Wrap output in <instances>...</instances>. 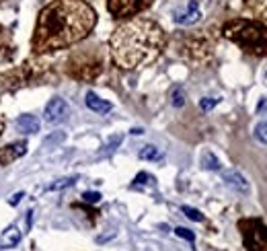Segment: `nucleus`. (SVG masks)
Here are the masks:
<instances>
[{"instance_id": "obj_22", "label": "nucleus", "mask_w": 267, "mask_h": 251, "mask_svg": "<svg viewBox=\"0 0 267 251\" xmlns=\"http://www.w3.org/2000/svg\"><path fill=\"white\" fill-rule=\"evenodd\" d=\"M216 105H218V99H212V97H203L201 101H199L201 111H210V109H214Z\"/></svg>"}, {"instance_id": "obj_23", "label": "nucleus", "mask_w": 267, "mask_h": 251, "mask_svg": "<svg viewBox=\"0 0 267 251\" xmlns=\"http://www.w3.org/2000/svg\"><path fill=\"white\" fill-rule=\"evenodd\" d=\"M175 235L181 237V239H185V241H191V243L195 241V235H193L189 229H183V227H177V229H175Z\"/></svg>"}, {"instance_id": "obj_24", "label": "nucleus", "mask_w": 267, "mask_h": 251, "mask_svg": "<svg viewBox=\"0 0 267 251\" xmlns=\"http://www.w3.org/2000/svg\"><path fill=\"white\" fill-rule=\"evenodd\" d=\"M82 198H84V202H88V204H97L101 200V193L99 191H86Z\"/></svg>"}, {"instance_id": "obj_20", "label": "nucleus", "mask_w": 267, "mask_h": 251, "mask_svg": "<svg viewBox=\"0 0 267 251\" xmlns=\"http://www.w3.org/2000/svg\"><path fill=\"white\" fill-rule=\"evenodd\" d=\"M255 136H257V140H261L263 144H267V122L257 124V128H255Z\"/></svg>"}, {"instance_id": "obj_29", "label": "nucleus", "mask_w": 267, "mask_h": 251, "mask_svg": "<svg viewBox=\"0 0 267 251\" xmlns=\"http://www.w3.org/2000/svg\"><path fill=\"white\" fill-rule=\"evenodd\" d=\"M265 87H267V74H265Z\"/></svg>"}, {"instance_id": "obj_21", "label": "nucleus", "mask_w": 267, "mask_h": 251, "mask_svg": "<svg viewBox=\"0 0 267 251\" xmlns=\"http://www.w3.org/2000/svg\"><path fill=\"white\" fill-rule=\"evenodd\" d=\"M171 101H173L175 107H183L185 105V93H183V89H175L173 91V99H171Z\"/></svg>"}, {"instance_id": "obj_6", "label": "nucleus", "mask_w": 267, "mask_h": 251, "mask_svg": "<svg viewBox=\"0 0 267 251\" xmlns=\"http://www.w3.org/2000/svg\"><path fill=\"white\" fill-rule=\"evenodd\" d=\"M68 114H70L68 103L64 101L62 97H53V99H49V103L43 109V120L47 124H60V122H64L68 118Z\"/></svg>"}, {"instance_id": "obj_4", "label": "nucleus", "mask_w": 267, "mask_h": 251, "mask_svg": "<svg viewBox=\"0 0 267 251\" xmlns=\"http://www.w3.org/2000/svg\"><path fill=\"white\" fill-rule=\"evenodd\" d=\"M247 251H267V225L259 218H245L239 222Z\"/></svg>"}, {"instance_id": "obj_26", "label": "nucleus", "mask_w": 267, "mask_h": 251, "mask_svg": "<svg viewBox=\"0 0 267 251\" xmlns=\"http://www.w3.org/2000/svg\"><path fill=\"white\" fill-rule=\"evenodd\" d=\"M21 198H23V191H19V193H15V196H13V200H11V204H13V206H17Z\"/></svg>"}, {"instance_id": "obj_2", "label": "nucleus", "mask_w": 267, "mask_h": 251, "mask_svg": "<svg viewBox=\"0 0 267 251\" xmlns=\"http://www.w3.org/2000/svg\"><path fill=\"white\" fill-rule=\"evenodd\" d=\"M113 62L124 70H136L152 64L165 47V31L150 19H132L120 25L111 35Z\"/></svg>"}, {"instance_id": "obj_14", "label": "nucleus", "mask_w": 267, "mask_h": 251, "mask_svg": "<svg viewBox=\"0 0 267 251\" xmlns=\"http://www.w3.org/2000/svg\"><path fill=\"white\" fill-rule=\"evenodd\" d=\"M247 7L255 17H259V21L267 25V0H247Z\"/></svg>"}, {"instance_id": "obj_11", "label": "nucleus", "mask_w": 267, "mask_h": 251, "mask_svg": "<svg viewBox=\"0 0 267 251\" xmlns=\"http://www.w3.org/2000/svg\"><path fill=\"white\" fill-rule=\"evenodd\" d=\"M15 126L23 134H35V132H39V120L35 116H29V114L19 116V120L15 122Z\"/></svg>"}, {"instance_id": "obj_1", "label": "nucleus", "mask_w": 267, "mask_h": 251, "mask_svg": "<svg viewBox=\"0 0 267 251\" xmlns=\"http://www.w3.org/2000/svg\"><path fill=\"white\" fill-rule=\"evenodd\" d=\"M95 23L97 13L84 0H53L37 17L31 45L37 54L70 47L82 41Z\"/></svg>"}, {"instance_id": "obj_19", "label": "nucleus", "mask_w": 267, "mask_h": 251, "mask_svg": "<svg viewBox=\"0 0 267 251\" xmlns=\"http://www.w3.org/2000/svg\"><path fill=\"white\" fill-rule=\"evenodd\" d=\"M152 183H154V177L150 173H138L134 179V185H152Z\"/></svg>"}, {"instance_id": "obj_30", "label": "nucleus", "mask_w": 267, "mask_h": 251, "mask_svg": "<svg viewBox=\"0 0 267 251\" xmlns=\"http://www.w3.org/2000/svg\"><path fill=\"white\" fill-rule=\"evenodd\" d=\"M0 3H3V0H0Z\"/></svg>"}, {"instance_id": "obj_7", "label": "nucleus", "mask_w": 267, "mask_h": 251, "mask_svg": "<svg viewBox=\"0 0 267 251\" xmlns=\"http://www.w3.org/2000/svg\"><path fill=\"white\" fill-rule=\"evenodd\" d=\"M185 49H187V56L193 60V62H203L210 58L212 54V43L207 39H201V37H191L185 41Z\"/></svg>"}, {"instance_id": "obj_10", "label": "nucleus", "mask_w": 267, "mask_h": 251, "mask_svg": "<svg viewBox=\"0 0 267 251\" xmlns=\"http://www.w3.org/2000/svg\"><path fill=\"white\" fill-rule=\"evenodd\" d=\"M86 107L91 109V111H95V114H101V116H105V114H109L111 109H113V105L109 103V101H105V99H101L97 93H93V91H88L86 93Z\"/></svg>"}, {"instance_id": "obj_5", "label": "nucleus", "mask_w": 267, "mask_h": 251, "mask_svg": "<svg viewBox=\"0 0 267 251\" xmlns=\"http://www.w3.org/2000/svg\"><path fill=\"white\" fill-rule=\"evenodd\" d=\"M150 5V0H107V9L115 19L136 17Z\"/></svg>"}, {"instance_id": "obj_27", "label": "nucleus", "mask_w": 267, "mask_h": 251, "mask_svg": "<svg viewBox=\"0 0 267 251\" xmlns=\"http://www.w3.org/2000/svg\"><path fill=\"white\" fill-rule=\"evenodd\" d=\"M5 132V118H3V111H0V136Z\"/></svg>"}, {"instance_id": "obj_12", "label": "nucleus", "mask_w": 267, "mask_h": 251, "mask_svg": "<svg viewBox=\"0 0 267 251\" xmlns=\"http://www.w3.org/2000/svg\"><path fill=\"white\" fill-rule=\"evenodd\" d=\"M19 241H21V231L15 225L9 227L3 235H0V247H3V249H13V247L19 245Z\"/></svg>"}, {"instance_id": "obj_18", "label": "nucleus", "mask_w": 267, "mask_h": 251, "mask_svg": "<svg viewBox=\"0 0 267 251\" xmlns=\"http://www.w3.org/2000/svg\"><path fill=\"white\" fill-rule=\"evenodd\" d=\"M183 210V214L189 218V220H195V222H203V214L199 212V210H195V208H189V206H183L181 208Z\"/></svg>"}, {"instance_id": "obj_16", "label": "nucleus", "mask_w": 267, "mask_h": 251, "mask_svg": "<svg viewBox=\"0 0 267 251\" xmlns=\"http://www.w3.org/2000/svg\"><path fill=\"white\" fill-rule=\"evenodd\" d=\"M201 165H203V169H210V171H218V169H220V161L214 157L212 153H203Z\"/></svg>"}, {"instance_id": "obj_17", "label": "nucleus", "mask_w": 267, "mask_h": 251, "mask_svg": "<svg viewBox=\"0 0 267 251\" xmlns=\"http://www.w3.org/2000/svg\"><path fill=\"white\" fill-rule=\"evenodd\" d=\"M78 177H62V179H56L53 183H49L47 185V189L49 191H56V189H64V187H70V185H74V181H76Z\"/></svg>"}, {"instance_id": "obj_13", "label": "nucleus", "mask_w": 267, "mask_h": 251, "mask_svg": "<svg viewBox=\"0 0 267 251\" xmlns=\"http://www.w3.org/2000/svg\"><path fill=\"white\" fill-rule=\"evenodd\" d=\"M224 181H226L228 185H232L234 189H239V191H249L247 179H245L241 173H236V171H226V173H224Z\"/></svg>"}, {"instance_id": "obj_9", "label": "nucleus", "mask_w": 267, "mask_h": 251, "mask_svg": "<svg viewBox=\"0 0 267 251\" xmlns=\"http://www.w3.org/2000/svg\"><path fill=\"white\" fill-rule=\"evenodd\" d=\"M199 19H201V13H199V7H197L195 0H191L185 11H177L175 13V23H179V25H193Z\"/></svg>"}, {"instance_id": "obj_25", "label": "nucleus", "mask_w": 267, "mask_h": 251, "mask_svg": "<svg viewBox=\"0 0 267 251\" xmlns=\"http://www.w3.org/2000/svg\"><path fill=\"white\" fill-rule=\"evenodd\" d=\"M62 140H64V132H56V134H51V136L45 140V144L49 146L51 142H62Z\"/></svg>"}, {"instance_id": "obj_15", "label": "nucleus", "mask_w": 267, "mask_h": 251, "mask_svg": "<svg viewBox=\"0 0 267 251\" xmlns=\"http://www.w3.org/2000/svg\"><path fill=\"white\" fill-rule=\"evenodd\" d=\"M140 159H142V161H160V159H163V153H160L156 146L148 144V146H144V148L140 150Z\"/></svg>"}, {"instance_id": "obj_8", "label": "nucleus", "mask_w": 267, "mask_h": 251, "mask_svg": "<svg viewBox=\"0 0 267 251\" xmlns=\"http://www.w3.org/2000/svg\"><path fill=\"white\" fill-rule=\"evenodd\" d=\"M25 153H27V142L25 140H17V142H11V144L3 146V148H0V167L15 163Z\"/></svg>"}, {"instance_id": "obj_28", "label": "nucleus", "mask_w": 267, "mask_h": 251, "mask_svg": "<svg viewBox=\"0 0 267 251\" xmlns=\"http://www.w3.org/2000/svg\"><path fill=\"white\" fill-rule=\"evenodd\" d=\"M132 134H136V136H138V134H142V128H134V130H132Z\"/></svg>"}, {"instance_id": "obj_3", "label": "nucleus", "mask_w": 267, "mask_h": 251, "mask_svg": "<svg viewBox=\"0 0 267 251\" xmlns=\"http://www.w3.org/2000/svg\"><path fill=\"white\" fill-rule=\"evenodd\" d=\"M224 37L236 43L245 54L267 58V25L253 19H234L228 21L222 29Z\"/></svg>"}]
</instances>
